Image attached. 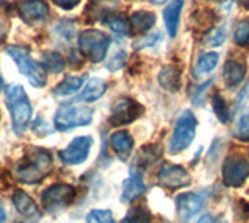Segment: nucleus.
I'll return each instance as SVG.
<instances>
[{
	"label": "nucleus",
	"instance_id": "1",
	"mask_svg": "<svg viewBox=\"0 0 249 223\" xmlns=\"http://www.w3.org/2000/svg\"><path fill=\"white\" fill-rule=\"evenodd\" d=\"M53 168V159L50 151L39 147H31L13 166V175L16 180L25 184H37L41 183Z\"/></svg>",
	"mask_w": 249,
	"mask_h": 223
},
{
	"label": "nucleus",
	"instance_id": "2",
	"mask_svg": "<svg viewBox=\"0 0 249 223\" xmlns=\"http://www.w3.org/2000/svg\"><path fill=\"white\" fill-rule=\"evenodd\" d=\"M5 103L11 114L13 130L16 134H23L28 128L31 116H33V106L25 94V89L19 84H11L6 89Z\"/></svg>",
	"mask_w": 249,
	"mask_h": 223
},
{
	"label": "nucleus",
	"instance_id": "3",
	"mask_svg": "<svg viewBox=\"0 0 249 223\" xmlns=\"http://www.w3.org/2000/svg\"><path fill=\"white\" fill-rule=\"evenodd\" d=\"M6 53L13 58L14 64L18 66L19 72L27 76V80L33 84L35 88H44L47 83V75L44 67L30 56V52L18 45H10L6 47Z\"/></svg>",
	"mask_w": 249,
	"mask_h": 223
},
{
	"label": "nucleus",
	"instance_id": "4",
	"mask_svg": "<svg viewBox=\"0 0 249 223\" xmlns=\"http://www.w3.org/2000/svg\"><path fill=\"white\" fill-rule=\"evenodd\" d=\"M93 119V111L83 105H62L54 114V127L59 131H69L76 127L89 125Z\"/></svg>",
	"mask_w": 249,
	"mask_h": 223
},
{
	"label": "nucleus",
	"instance_id": "5",
	"mask_svg": "<svg viewBox=\"0 0 249 223\" xmlns=\"http://www.w3.org/2000/svg\"><path fill=\"white\" fill-rule=\"evenodd\" d=\"M196 127L198 120L195 114L192 111H184L176 120L175 131L168 145L170 153L176 155V153H181L189 147L195 139V134H196Z\"/></svg>",
	"mask_w": 249,
	"mask_h": 223
},
{
	"label": "nucleus",
	"instance_id": "6",
	"mask_svg": "<svg viewBox=\"0 0 249 223\" xmlns=\"http://www.w3.org/2000/svg\"><path fill=\"white\" fill-rule=\"evenodd\" d=\"M78 47L84 56H88L92 63L103 61L107 49H109V37L100 32V30H86L78 36Z\"/></svg>",
	"mask_w": 249,
	"mask_h": 223
},
{
	"label": "nucleus",
	"instance_id": "7",
	"mask_svg": "<svg viewBox=\"0 0 249 223\" xmlns=\"http://www.w3.org/2000/svg\"><path fill=\"white\" fill-rule=\"evenodd\" d=\"M249 176V161L245 155L232 153L223 164V183L228 187L243 186Z\"/></svg>",
	"mask_w": 249,
	"mask_h": 223
},
{
	"label": "nucleus",
	"instance_id": "8",
	"mask_svg": "<svg viewBox=\"0 0 249 223\" xmlns=\"http://www.w3.org/2000/svg\"><path fill=\"white\" fill-rule=\"evenodd\" d=\"M143 108L139 102L129 97L117 98L111 106V116H109V124L112 127L128 125L132 124L136 119L142 116Z\"/></svg>",
	"mask_w": 249,
	"mask_h": 223
},
{
	"label": "nucleus",
	"instance_id": "9",
	"mask_svg": "<svg viewBox=\"0 0 249 223\" xmlns=\"http://www.w3.org/2000/svg\"><path fill=\"white\" fill-rule=\"evenodd\" d=\"M75 187L70 184H53L42 192V204L47 211H61L75 198Z\"/></svg>",
	"mask_w": 249,
	"mask_h": 223
},
{
	"label": "nucleus",
	"instance_id": "10",
	"mask_svg": "<svg viewBox=\"0 0 249 223\" xmlns=\"http://www.w3.org/2000/svg\"><path fill=\"white\" fill-rule=\"evenodd\" d=\"M93 139L90 136H80L70 142L64 150L59 151V159L67 166H76L84 163L89 156Z\"/></svg>",
	"mask_w": 249,
	"mask_h": 223
},
{
	"label": "nucleus",
	"instance_id": "11",
	"mask_svg": "<svg viewBox=\"0 0 249 223\" xmlns=\"http://www.w3.org/2000/svg\"><path fill=\"white\" fill-rule=\"evenodd\" d=\"M206 202V194L204 192H187L176 198V209H178V217L181 223H187L196 215Z\"/></svg>",
	"mask_w": 249,
	"mask_h": 223
},
{
	"label": "nucleus",
	"instance_id": "12",
	"mask_svg": "<svg viewBox=\"0 0 249 223\" xmlns=\"http://www.w3.org/2000/svg\"><path fill=\"white\" fill-rule=\"evenodd\" d=\"M192 181L189 172L182 166H176L171 163H163L159 170V183L160 186L168 189H179L189 186Z\"/></svg>",
	"mask_w": 249,
	"mask_h": 223
},
{
	"label": "nucleus",
	"instance_id": "13",
	"mask_svg": "<svg viewBox=\"0 0 249 223\" xmlns=\"http://www.w3.org/2000/svg\"><path fill=\"white\" fill-rule=\"evenodd\" d=\"M18 13L27 25H35L49 19L50 10L44 0H22L18 5Z\"/></svg>",
	"mask_w": 249,
	"mask_h": 223
},
{
	"label": "nucleus",
	"instance_id": "14",
	"mask_svg": "<svg viewBox=\"0 0 249 223\" xmlns=\"http://www.w3.org/2000/svg\"><path fill=\"white\" fill-rule=\"evenodd\" d=\"M145 192V183H143V175L139 168H131V175L123 181L122 187V200L123 202H132L137 197H140Z\"/></svg>",
	"mask_w": 249,
	"mask_h": 223
},
{
	"label": "nucleus",
	"instance_id": "15",
	"mask_svg": "<svg viewBox=\"0 0 249 223\" xmlns=\"http://www.w3.org/2000/svg\"><path fill=\"white\" fill-rule=\"evenodd\" d=\"M246 75V64L240 63L237 59H229L226 61L223 67V80L228 88H237L238 84L243 81Z\"/></svg>",
	"mask_w": 249,
	"mask_h": 223
},
{
	"label": "nucleus",
	"instance_id": "16",
	"mask_svg": "<svg viewBox=\"0 0 249 223\" xmlns=\"http://www.w3.org/2000/svg\"><path fill=\"white\" fill-rule=\"evenodd\" d=\"M182 8H184V0H171L165 6V10H163V20H165L167 32L171 37H175L178 35Z\"/></svg>",
	"mask_w": 249,
	"mask_h": 223
},
{
	"label": "nucleus",
	"instance_id": "17",
	"mask_svg": "<svg viewBox=\"0 0 249 223\" xmlns=\"http://www.w3.org/2000/svg\"><path fill=\"white\" fill-rule=\"evenodd\" d=\"M159 84L168 92H178L182 84V74L178 66H165L159 72Z\"/></svg>",
	"mask_w": 249,
	"mask_h": 223
},
{
	"label": "nucleus",
	"instance_id": "18",
	"mask_svg": "<svg viewBox=\"0 0 249 223\" xmlns=\"http://www.w3.org/2000/svg\"><path fill=\"white\" fill-rule=\"evenodd\" d=\"M107 91V84L101 78H90L84 84L83 91L76 95L75 102H95V100L101 98Z\"/></svg>",
	"mask_w": 249,
	"mask_h": 223
},
{
	"label": "nucleus",
	"instance_id": "19",
	"mask_svg": "<svg viewBox=\"0 0 249 223\" xmlns=\"http://www.w3.org/2000/svg\"><path fill=\"white\" fill-rule=\"evenodd\" d=\"M109 144H111V149L115 151V155L122 161H126L129 158L132 147H134V141H132L128 131H115L109 139Z\"/></svg>",
	"mask_w": 249,
	"mask_h": 223
},
{
	"label": "nucleus",
	"instance_id": "20",
	"mask_svg": "<svg viewBox=\"0 0 249 223\" xmlns=\"http://www.w3.org/2000/svg\"><path fill=\"white\" fill-rule=\"evenodd\" d=\"M129 24H131V32L134 30L136 33H146L156 24V14L145 10L136 11L129 18Z\"/></svg>",
	"mask_w": 249,
	"mask_h": 223
},
{
	"label": "nucleus",
	"instance_id": "21",
	"mask_svg": "<svg viewBox=\"0 0 249 223\" xmlns=\"http://www.w3.org/2000/svg\"><path fill=\"white\" fill-rule=\"evenodd\" d=\"M13 203L16 206V209H18V212L22 214L23 217H33V215L37 217L39 215L36 203L33 202V198H30L27 192H23L20 189L16 190L13 195Z\"/></svg>",
	"mask_w": 249,
	"mask_h": 223
},
{
	"label": "nucleus",
	"instance_id": "22",
	"mask_svg": "<svg viewBox=\"0 0 249 223\" xmlns=\"http://www.w3.org/2000/svg\"><path fill=\"white\" fill-rule=\"evenodd\" d=\"M218 61H220V55H218L216 52L204 53L202 56H199V59L196 61V64H195V67H193V75L198 78V76L210 74L218 66Z\"/></svg>",
	"mask_w": 249,
	"mask_h": 223
},
{
	"label": "nucleus",
	"instance_id": "23",
	"mask_svg": "<svg viewBox=\"0 0 249 223\" xmlns=\"http://www.w3.org/2000/svg\"><path fill=\"white\" fill-rule=\"evenodd\" d=\"M86 76H66L56 88L53 89L54 95H73L84 84Z\"/></svg>",
	"mask_w": 249,
	"mask_h": 223
},
{
	"label": "nucleus",
	"instance_id": "24",
	"mask_svg": "<svg viewBox=\"0 0 249 223\" xmlns=\"http://www.w3.org/2000/svg\"><path fill=\"white\" fill-rule=\"evenodd\" d=\"M106 25L112 30L114 33L120 36H129L131 35V24L129 19H126L123 14H109L105 19Z\"/></svg>",
	"mask_w": 249,
	"mask_h": 223
},
{
	"label": "nucleus",
	"instance_id": "25",
	"mask_svg": "<svg viewBox=\"0 0 249 223\" xmlns=\"http://www.w3.org/2000/svg\"><path fill=\"white\" fill-rule=\"evenodd\" d=\"M44 71L49 74H59L64 71V58L56 52H47L42 55V64Z\"/></svg>",
	"mask_w": 249,
	"mask_h": 223
},
{
	"label": "nucleus",
	"instance_id": "26",
	"mask_svg": "<svg viewBox=\"0 0 249 223\" xmlns=\"http://www.w3.org/2000/svg\"><path fill=\"white\" fill-rule=\"evenodd\" d=\"M122 223H151V214L143 206L132 207L123 217Z\"/></svg>",
	"mask_w": 249,
	"mask_h": 223
},
{
	"label": "nucleus",
	"instance_id": "27",
	"mask_svg": "<svg viewBox=\"0 0 249 223\" xmlns=\"http://www.w3.org/2000/svg\"><path fill=\"white\" fill-rule=\"evenodd\" d=\"M224 41H226V28L215 27V28H210L207 32L204 39H202V44L207 45V47H220Z\"/></svg>",
	"mask_w": 249,
	"mask_h": 223
},
{
	"label": "nucleus",
	"instance_id": "28",
	"mask_svg": "<svg viewBox=\"0 0 249 223\" xmlns=\"http://www.w3.org/2000/svg\"><path fill=\"white\" fill-rule=\"evenodd\" d=\"M233 41L240 47H248L249 45V18L240 20L235 30H233Z\"/></svg>",
	"mask_w": 249,
	"mask_h": 223
},
{
	"label": "nucleus",
	"instance_id": "29",
	"mask_svg": "<svg viewBox=\"0 0 249 223\" xmlns=\"http://www.w3.org/2000/svg\"><path fill=\"white\" fill-rule=\"evenodd\" d=\"M212 106H213V112L218 117V120L226 124L229 119V112H228V106H226L224 98L221 97L220 92H215V95L212 97Z\"/></svg>",
	"mask_w": 249,
	"mask_h": 223
},
{
	"label": "nucleus",
	"instance_id": "30",
	"mask_svg": "<svg viewBox=\"0 0 249 223\" xmlns=\"http://www.w3.org/2000/svg\"><path fill=\"white\" fill-rule=\"evenodd\" d=\"M86 223H115L112 212L105 209H93L86 217Z\"/></svg>",
	"mask_w": 249,
	"mask_h": 223
},
{
	"label": "nucleus",
	"instance_id": "31",
	"mask_svg": "<svg viewBox=\"0 0 249 223\" xmlns=\"http://www.w3.org/2000/svg\"><path fill=\"white\" fill-rule=\"evenodd\" d=\"M235 134L240 141L248 142L249 141V111H246L237 122Z\"/></svg>",
	"mask_w": 249,
	"mask_h": 223
},
{
	"label": "nucleus",
	"instance_id": "32",
	"mask_svg": "<svg viewBox=\"0 0 249 223\" xmlns=\"http://www.w3.org/2000/svg\"><path fill=\"white\" fill-rule=\"evenodd\" d=\"M124 63H126V52H124V50H120V52H117L115 55L107 61L106 67H107L111 72H115V71H120V69L124 66Z\"/></svg>",
	"mask_w": 249,
	"mask_h": 223
},
{
	"label": "nucleus",
	"instance_id": "33",
	"mask_svg": "<svg viewBox=\"0 0 249 223\" xmlns=\"http://www.w3.org/2000/svg\"><path fill=\"white\" fill-rule=\"evenodd\" d=\"M56 32L62 37H66V39H72V37L75 36L76 28L73 25V22H70L67 19H62V20H59V24L56 25Z\"/></svg>",
	"mask_w": 249,
	"mask_h": 223
},
{
	"label": "nucleus",
	"instance_id": "34",
	"mask_svg": "<svg viewBox=\"0 0 249 223\" xmlns=\"http://www.w3.org/2000/svg\"><path fill=\"white\" fill-rule=\"evenodd\" d=\"M162 39L160 33H156V35H150V36H142L139 41L134 42V49L140 50V49H148V47H153L159 41Z\"/></svg>",
	"mask_w": 249,
	"mask_h": 223
},
{
	"label": "nucleus",
	"instance_id": "35",
	"mask_svg": "<svg viewBox=\"0 0 249 223\" xmlns=\"http://www.w3.org/2000/svg\"><path fill=\"white\" fill-rule=\"evenodd\" d=\"M212 84V80H209L206 83H202L201 86L196 88V91H195V94L192 95V102L195 105H202V97H204V92L209 89V86Z\"/></svg>",
	"mask_w": 249,
	"mask_h": 223
},
{
	"label": "nucleus",
	"instance_id": "36",
	"mask_svg": "<svg viewBox=\"0 0 249 223\" xmlns=\"http://www.w3.org/2000/svg\"><path fill=\"white\" fill-rule=\"evenodd\" d=\"M52 2L62 10H73L76 5H80L81 0H52Z\"/></svg>",
	"mask_w": 249,
	"mask_h": 223
},
{
	"label": "nucleus",
	"instance_id": "37",
	"mask_svg": "<svg viewBox=\"0 0 249 223\" xmlns=\"http://www.w3.org/2000/svg\"><path fill=\"white\" fill-rule=\"evenodd\" d=\"M90 2L93 5H97V6H101V8H105V10H112V8H117V5H119V2L117 0H90Z\"/></svg>",
	"mask_w": 249,
	"mask_h": 223
},
{
	"label": "nucleus",
	"instance_id": "38",
	"mask_svg": "<svg viewBox=\"0 0 249 223\" xmlns=\"http://www.w3.org/2000/svg\"><path fill=\"white\" fill-rule=\"evenodd\" d=\"M198 223H221L220 220H218L216 217H213V215H204V217H201Z\"/></svg>",
	"mask_w": 249,
	"mask_h": 223
},
{
	"label": "nucleus",
	"instance_id": "39",
	"mask_svg": "<svg viewBox=\"0 0 249 223\" xmlns=\"http://www.w3.org/2000/svg\"><path fill=\"white\" fill-rule=\"evenodd\" d=\"M6 222V212L3 209V206L0 204V223H5Z\"/></svg>",
	"mask_w": 249,
	"mask_h": 223
},
{
	"label": "nucleus",
	"instance_id": "40",
	"mask_svg": "<svg viewBox=\"0 0 249 223\" xmlns=\"http://www.w3.org/2000/svg\"><path fill=\"white\" fill-rule=\"evenodd\" d=\"M237 2L243 6L245 10H249V0H237Z\"/></svg>",
	"mask_w": 249,
	"mask_h": 223
},
{
	"label": "nucleus",
	"instance_id": "41",
	"mask_svg": "<svg viewBox=\"0 0 249 223\" xmlns=\"http://www.w3.org/2000/svg\"><path fill=\"white\" fill-rule=\"evenodd\" d=\"M163 2H167V0H151V3L154 5H162Z\"/></svg>",
	"mask_w": 249,
	"mask_h": 223
},
{
	"label": "nucleus",
	"instance_id": "42",
	"mask_svg": "<svg viewBox=\"0 0 249 223\" xmlns=\"http://www.w3.org/2000/svg\"><path fill=\"white\" fill-rule=\"evenodd\" d=\"M3 89V80H2V76H0V92H2Z\"/></svg>",
	"mask_w": 249,
	"mask_h": 223
},
{
	"label": "nucleus",
	"instance_id": "43",
	"mask_svg": "<svg viewBox=\"0 0 249 223\" xmlns=\"http://www.w3.org/2000/svg\"><path fill=\"white\" fill-rule=\"evenodd\" d=\"M209 2H218V0H209Z\"/></svg>",
	"mask_w": 249,
	"mask_h": 223
}]
</instances>
